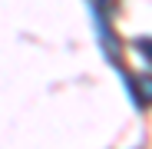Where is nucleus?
<instances>
[{
    "label": "nucleus",
    "mask_w": 152,
    "mask_h": 149,
    "mask_svg": "<svg viewBox=\"0 0 152 149\" xmlns=\"http://www.w3.org/2000/svg\"><path fill=\"white\" fill-rule=\"evenodd\" d=\"M136 46H139V53H145V57H152V40H139Z\"/></svg>",
    "instance_id": "obj_1"
}]
</instances>
